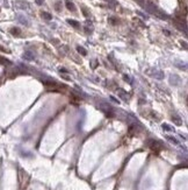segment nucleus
Listing matches in <instances>:
<instances>
[{
  "mask_svg": "<svg viewBox=\"0 0 188 190\" xmlns=\"http://www.w3.org/2000/svg\"><path fill=\"white\" fill-rule=\"evenodd\" d=\"M149 74H150L152 77H154L156 79H158V81L164 79V76H165L163 71L157 70V69H150V70H149Z\"/></svg>",
  "mask_w": 188,
  "mask_h": 190,
  "instance_id": "nucleus-4",
  "label": "nucleus"
},
{
  "mask_svg": "<svg viewBox=\"0 0 188 190\" xmlns=\"http://www.w3.org/2000/svg\"><path fill=\"white\" fill-rule=\"evenodd\" d=\"M16 20L19 21V22L21 23V25L23 26H29V21H28V19L26 18L25 15H21V14H16Z\"/></svg>",
  "mask_w": 188,
  "mask_h": 190,
  "instance_id": "nucleus-7",
  "label": "nucleus"
},
{
  "mask_svg": "<svg viewBox=\"0 0 188 190\" xmlns=\"http://www.w3.org/2000/svg\"><path fill=\"white\" fill-rule=\"evenodd\" d=\"M83 13H84V15L85 16H88L90 14H88V12H87V10H86L85 7H83Z\"/></svg>",
  "mask_w": 188,
  "mask_h": 190,
  "instance_id": "nucleus-25",
  "label": "nucleus"
},
{
  "mask_svg": "<svg viewBox=\"0 0 188 190\" xmlns=\"http://www.w3.org/2000/svg\"><path fill=\"white\" fill-rule=\"evenodd\" d=\"M108 21H109V23H112V25H117V19L113 18V16L108 18Z\"/></svg>",
  "mask_w": 188,
  "mask_h": 190,
  "instance_id": "nucleus-21",
  "label": "nucleus"
},
{
  "mask_svg": "<svg viewBox=\"0 0 188 190\" xmlns=\"http://www.w3.org/2000/svg\"><path fill=\"white\" fill-rule=\"evenodd\" d=\"M181 46H183V48H185V49H187V44H186V42H185V41H183V42H182V41H181Z\"/></svg>",
  "mask_w": 188,
  "mask_h": 190,
  "instance_id": "nucleus-31",
  "label": "nucleus"
},
{
  "mask_svg": "<svg viewBox=\"0 0 188 190\" xmlns=\"http://www.w3.org/2000/svg\"><path fill=\"white\" fill-rule=\"evenodd\" d=\"M0 50H1V51H4V53H9V50H7V49H6V48H4L3 46H0Z\"/></svg>",
  "mask_w": 188,
  "mask_h": 190,
  "instance_id": "nucleus-26",
  "label": "nucleus"
},
{
  "mask_svg": "<svg viewBox=\"0 0 188 190\" xmlns=\"http://www.w3.org/2000/svg\"><path fill=\"white\" fill-rule=\"evenodd\" d=\"M9 32H10V34L14 35V36H19L21 34V29H20V28H18V27H12Z\"/></svg>",
  "mask_w": 188,
  "mask_h": 190,
  "instance_id": "nucleus-14",
  "label": "nucleus"
},
{
  "mask_svg": "<svg viewBox=\"0 0 188 190\" xmlns=\"http://www.w3.org/2000/svg\"><path fill=\"white\" fill-rule=\"evenodd\" d=\"M65 5H66V8H68L69 11H71V12H75V6H74V4H73L72 1H70V0H66Z\"/></svg>",
  "mask_w": 188,
  "mask_h": 190,
  "instance_id": "nucleus-11",
  "label": "nucleus"
},
{
  "mask_svg": "<svg viewBox=\"0 0 188 190\" xmlns=\"http://www.w3.org/2000/svg\"><path fill=\"white\" fill-rule=\"evenodd\" d=\"M166 140H168V141L171 142V144H173V145H176V146H179L180 145V142H179V140L176 139V138L174 137H171V135H166Z\"/></svg>",
  "mask_w": 188,
  "mask_h": 190,
  "instance_id": "nucleus-12",
  "label": "nucleus"
},
{
  "mask_svg": "<svg viewBox=\"0 0 188 190\" xmlns=\"http://www.w3.org/2000/svg\"><path fill=\"white\" fill-rule=\"evenodd\" d=\"M175 66L179 68V69H181V70H183V71L187 70V64L186 63H178V62H175Z\"/></svg>",
  "mask_w": 188,
  "mask_h": 190,
  "instance_id": "nucleus-20",
  "label": "nucleus"
},
{
  "mask_svg": "<svg viewBox=\"0 0 188 190\" xmlns=\"http://www.w3.org/2000/svg\"><path fill=\"white\" fill-rule=\"evenodd\" d=\"M85 32L87 34H91L93 32V25L91 21H86V26H85Z\"/></svg>",
  "mask_w": 188,
  "mask_h": 190,
  "instance_id": "nucleus-13",
  "label": "nucleus"
},
{
  "mask_svg": "<svg viewBox=\"0 0 188 190\" xmlns=\"http://www.w3.org/2000/svg\"><path fill=\"white\" fill-rule=\"evenodd\" d=\"M60 72H63V74H66V72H69V71H68V70H66V69L62 68V69H60Z\"/></svg>",
  "mask_w": 188,
  "mask_h": 190,
  "instance_id": "nucleus-30",
  "label": "nucleus"
},
{
  "mask_svg": "<svg viewBox=\"0 0 188 190\" xmlns=\"http://www.w3.org/2000/svg\"><path fill=\"white\" fill-rule=\"evenodd\" d=\"M161 128H163L164 131H166V132H174V128L168 124H163L161 125Z\"/></svg>",
  "mask_w": 188,
  "mask_h": 190,
  "instance_id": "nucleus-15",
  "label": "nucleus"
},
{
  "mask_svg": "<svg viewBox=\"0 0 188 190\" xmlns=\"http://www.w3.org/2000/svg\"><path fill=\"white\" fill-rule=\"evenodd\" d=\"M77 51L80 54V55H83V56H86V55H87V50H86L84 47H81V46H78V47H77Z\"/></svg>",
  "mask_w": 188,
  "mask_h": 190,
  "instance_id": "nucleus-19",
  "label": "nucleus"
},
{
  "mask_svg": "<svg viewBox=\"0 0 188 190\" xmlns=\"http://www.w3.org/2000/svg\"><path fill=\"white\" fill-rule=\"evenodd\" d=\"M110 99H112V100L114 101V103H117V104H118V103H120V101H118L117 99H116V98H115V97H114V96H110Z\"/></svg>",
  "mask_w": 188,
  "mask_h": 190,
  "instance_id": "nucleus-27",
  "label": "nucleus"
},
{
  "mask_svg": "<svg viewBox=\"0 0 188 190\" xmlns=\"http://www.w3.org/2000/svg\"><path fill=\"white\" fill-rule=\"evenodd\" d=\"M22 58L26 60V61H34V60H35V55H34V53H31V51H25L22 55Z\"/></svg>",
  "mask_w": 188,
  "mask_h": 190,
  "instance_id": "nucleus-8",
  "label": "nucleus"
},
{
  "mask_svg": "<svg viewBox=\"0 0 188 190\" xmlns=\"http://www.w3.org/2000/svg\"><path fill=\"white\" fill-rule=\"evenodd\" d=\"M123 78L125 79V82H128L129 84H132V82L130 81V77H129V76H127V75H123Z\"/></svg>",
  "mask_w": 188,
  "mask_h": 190,
  "instance_id": "nucleus-23",
  "label": "nucleus"
},
{
  "mask_svg": "<svg viewBox=\"0 0 188 190\" xmlns=\"http://www.w3.org/2000/svg\"><path fill=\"white\" fill-rule=\"evenodd\" d=\"M171 119H172V121H173L176 126H181V125H182V119H181L178 114H173Z\"/></svg>",
  "mask_w": 188,
  "mask_h": 190,
  "instance_id": "nucleus-10",
  "label": "nucleus"
},
{
  "mask_svg": "<svg viewBox=\"0 0 188 190\" xmlns=\"http://www.w3.org/2000/svg\"><path fill=\"white\" fill-rule=\"evenodd\" d=\"M105 1H107L108 4H110L112 6H117V1H115V0H105Z\"/></svg>",
  "mask_w": 188,
  "mask_h": 190,
  "instance_id": "nucleus-22",
  "label": "nucleus"
},
{
  "mask_svg": "<svg viewBox=\"0 0 188 190\" xmlns=\"http://www.w3.org/2000/svg\"><path fill=\"white\" fill-rule=\"evenodd\" d=\"M163 32H164V34H165V35H167V36H170V35H171V33L167 31V29H164Z\"/></svg>",
  "mask_w": 188,
  "mask_h": 190,
  "instance_id": "nucleus-29",
  "label": "nucleus"
},
{
  "mask_svg": "<svg viewBox=\"0 0 188 190\" xmlns=\"http://www.w3.org/2000/svg\"><path fill=\"white\" fill-rule=\"evenodd\" d=\"M0 64H3V65H12V62L9 60H7V58L0 56Z\"/></svg>",
  "mask_w": 188,
  "mask_h": 190,
  "instance_id": "nucleus-18",
  "label": "nucleus"
},
{
  "mask_svg": "<svg viewBox=\"0 0 188 190\" xmlns=\"http://www.w3.org/2000/svg\"><path fill=\"white\" fill-rule=\"evenodd\" d=\"M15 7H18L19 10H23V11H27L30 10V5L27 3V1H23V0H18L14 3Z\"/></svg>",
  "mask_w": 188,
  "mask_h": 190,
  "instance_id": "nucleus-5",
  "label": "nucleus"
},
{
  "mask_svg": "<svg viewBox=\"0 0 188 190\" xmlns=\"http://www.w3.org/2000/svg\"><path fill=\"white\" fill-rule=\"evenodd\" d=\"M68 23H69V25H71L72 27H74V28H79V27H80V23L78 22V21H75V20H72V19H69Z\"/></svg>",
  "mask_w": 188,
  "mask_h": 190,
  "instance_id": "nucleus-17",
  "label": "nucleus"
},
{
  "mask_svg": "<svg viewBox=\"0 0 188 190\" xmlns=\"http://www.w3.org/2000/svg\"><path fill=\"white\" fill-rule=\"evenodd\" d=\"M98 107L106 114V116L109 117V118H113V117L115 116V113H114V109L110 106V105H108L107 103H99Z\"/></svg>",
  "mask_w": 188,
  "mask_h": 190,
  "instance_id": "nucleus-1",
  "label": "nucleus"
},
{
  "mask_svg": "<svg viewBox=\"0 0 188 190\" xmlns=\"http://www.w3.org/2000/svg\"><path fill=\"white\" fill-rule=\"evenodd\" d=\"M148 146L152 150H160L161 148H163V145H161L158 140H153V139L149 140V141H148Z\"/></svg>",
  "mask_w": 188,
  "mask_h": 190,
  "instance_id": "nucleus-3",
  "label": "nucleus"
},
{
  "mask_svg": "<svg viewBox=\"0 0 188 190\" xmlns=\"http://www.w3.org/2000/svg\"><path fill=\"white\" fill-rule=\"evenodd\" d=\"M170 84L173 86H179L181 84L180 76H178V75H175V74L170 75Z\"/></svg>",
  "mask_w": 188,
  "mask_h": 190,
  "instance_id": "nucleus-6",
  "label": "nucleus"
},
{
  "mask_svg": "<svg viewBox=\"0 0 188 190\" xmlns=\"http://www.w3.org/2000/svg\"><path fill=\"white\" fill-rule=\"evenodd\" d=\"M148 10L150 11L151 13H154L156 15H158L159 18H161V19H167V15H166L165 13H163L161 11H159L158 8H157L154 5H153V4H151V3L148 4Z\"/></svg>",
  "mask_w": 188,
  "mask_h": 190,
  "instance_id": "nucleus-2",
  "label": "nucleus"
},
{
  "mask_svg": "<svg viewBox=\"0 0 188 190\" xmlns=\"http://www.w3.org/2000/svg\"><path fill=\"white\" fill-rule=\"evenodd\" d=\"M41 15H42V18L45 19L47 21L52 20V15H51L50 13H48V12H42V13H41Z\"/></svg>",
  "mask_w": 188,
  "mask_h": 190,
  "instance_id": "nucleus-16",
  "label": "nucleus"
},
{
  "mask_svg": "<svg viewBox=\"0 0 188 190\" xmlns=\"http://www.w3.org/2000/svg\"><path fill=\"white\" fill-rule=\"evenodd\" d=\"M116 91H117V94H118V97H120L121 99H123L124 101L128 100V98H129V97H128V93H127V92H125L123 89H117Z\"/></svg>",
  "mask_w": 188,
  "mask_h": 190,
  "instance_id": "nucleus-9",
  "label": "nucleus"
},
{
  "mask_svg": "<svg viewBox=\"0 0 188 190\" xmlns=\"http://www.w3.org/2000/svg\"><path fill=\"white\" fill-rule=\"evenodd\" d=\"M55 8H56V11H57V12H60V3H56Z\"/></svg>",
  "mask_w": 188,
  "mask_h": 190,
  "instance_id": "nucleus-24",
  "label": "nucleus"
},
{
  "mask_svg": "<svg viewBox=\"0 0 188 190\" xmlns=\"http://www.w3.org/2000/svg\"><path fill=\"white\" fill-rule=\"evenodd\" d=\"M35 3L37 4V5H42V4L44 3V0H35Z\"/></svg>",
  "mask_w": 188,
  "mask_h": 190,
  "instance_id": "nucleus-28",
  "label": "nucleus"
}]
</instances>
